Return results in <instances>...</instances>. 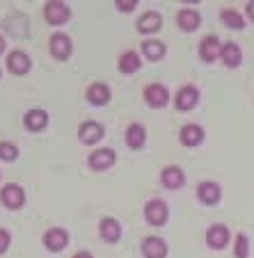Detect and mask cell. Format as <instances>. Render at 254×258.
Returning <instances> with one entry per match:
<instances>
[{
  "label": "cell",
  "instance_id": "obj_29",
  "mask_svg": "<svg viewBox=\"0 0 254 258\" xmlns=\"http://www.w3.org/2000/svg\"><path fill=\"white\" fill-rule=\"evenodd\" d=\"M10 233H7L5 229H0V253H5L7 249H10Z\"/></svg>",
  "mask_w": 254,
  "mask_h": 258
},
{
  "label": "cell",
  "instance_id": "obj_3",
  "mask_svg": "<svg viewBox=\"0 0 254 258\" xmlns=\"http://www.w3.org/2000/svg\"><path fill=\"white\" fill-rule=\"evenodd\" d=\"M0 201L7 206V208H21V206L25 204V192L21 185H16V183H7L5 187H3V192H0Z\"/></svg>",
  "mask_w": 254,
  "mask_h": 258
},
{
  "label": "cell",
  "instance_id": "obj_14",
  "mask_svg": "<svg viewBox=\"0 0 254 258\" xmlns=\"http://www.w3.org/2000/svg\"><path fill=\"white\" fill-rule=\"evenodd\" d=\"M69 242V235L64 229H50L44 233V244L48 251H62Z\"/></svg>",
  "mask_w": 254,
  "mask_h": 258
},
{
  "label": "cell",
  "instance_id": "obj_19",
  "mask_svg": "<svg viewBox=\"0 0 254 258\" xmlns=\"http://www.w3.org/2000/svg\"><path fill=\"white\" fill-rule=\"evenodd\" d=\"M220 59L225 62V67L234 69V67H240V62H243V50H240L238 44H234V41H229V44L222 46V53H220Z\"/></svg>",
  "mask_w": 254,
  "mask_h": 258
},
{
  "label": "cell",
  "instance_id": "obj_15",
  "mask_svg": "<svg viewBox=\"0 0 254 258\" xmlns=\"http://www.w3.org/2000/svg\"><path fill=\"white\" fill-rule=\"evenodd\" d=\"M142 253L147 258H165L167 256V242L163 238L151 235V238H147L142 242Z\"/></svg>",
  "mask_w": 254,
  "mask_h": 258
},
{
  "label": "cell",
  "instance_id": "obj_22",
  "mask_svg": "<svg viewBox=\"0 0 254 258\" xmlns=\"http://www.w3.org/2000/svg\"><path fill=\"white\" fill-rule=\"evenodd\" d=\"M87 101L92 105H106L110 101V87L103 83H94L92 87L87 89Z\"/></svg>",
  "mask_w": 254,
  "mask_h": 258
},
{
  "label": "cell",
  "instance_id": "obj_20",
  "mask_svg": "<svg viewBox=\"0 0 254 258\" xmlns=\"http://www.w3.org/2000/svg\"><path fill=\"white\" fill-rule=\"evenodd\" d=\"M179 137L186 146H197L201 140H204V128L197 126V123H186V126L181 128Z\"/></svg>",
  "mask_w": 254,
  "mask_h": 258
},
{
  "label": "cell",
  "instance_id": "obj_12",
  "mask_svg": "<svg viewBox=\"0 0 254 258\" xmlns=\"http://www.w3.org/2000/svg\"><path fill=\"white\" fill-rule=\"evenodd\" d=\"M98 233L106 242H117L122 238V224L115 217H103L101 224H98Z\"/></svg>",
  "mask_w": 254,
  "mask_h": 258
},
{
  "label": "cell",
  "instance_id": "obj_27",
  "mask_svg": "<svg viewBox=\"0 0 254 258\" xmlns=\"http://www.w3.org/2000/svg\"><path fill=\"white\" fill-rule=\"evenodd\" d=\"M234 256L236 258H247L249 256V240L245 233L236 235V242H234Z\"/></svg>",
  "mask_w": 254,
  "mask_h": 258
},
{
  "label": "cell",
  "instance_id": "obj_1",
  "mask_svg": "<svg viewBox=\"0 0 254 258\" xmlns=\"http://www.w3.org/2000/svg\"><path fill=\"white\" fill-rule=\"evenodd\" d=\"M144 215H147V222L151 226H163L167 222V217H170V208H167V204L163 199H151L147 204V208H144Z\"/></svg>",
  "mask_w": 254,
  "mask_h": 258
},
{
  "label": "cell",
  "instance_id": "obj_9",
  "mask_svg": "<svg viewBox=\"0 0 254 258\" xmlns=\"http://www.w3.org/2000/svg\"><path fill=\"white\" fill-rule=\"evenodd\" d=\"M144 98H147V103L151 107H163V105H167V101H170V92H167L165 85L154 83L144 89Z\"/></svg>",
  "mask_w": 254,
  "mask_h": 258
},
{
  "label": "cell",
  "instance_id": "obj_25",
  "mask_svg": "<svg viewBox=\"0 0 254 258\" xmlns=\"http://www.w3.org/2000/svg\"><path fill=\"white\" fill-rule=\"evenodd\" d=\"M165 44L158 39H149L142 44V55L147 59H151V62H158V59H163V55H165Z\"/></svg>",
  "mask_w": 254,
  "mask_h": 258
},
{
  "label": "cell",
  "instance_id": "obj_26",
  "mask_svg": "<svg viewBox=\"0 0 254 258\" xmlns=\"http://www.w3.org/2000/svg\"><path fill=\"white\" fill-rule=\"evenodd\" d=\"M220 19H222V23H225L227 28H231V30H243V28H245L243 14H240V12H236V10H231V7L222 10Z\"/></svg>",
  "mask_w": 254,
  "mask_h": 258
},
{
  "label": "cell",
  "instance_id": "obj_18",
  "mask_svg": "<svg viewBox=\"0 0 254 258\" xmlns=\"http://www.w3.org/2000/svg\"><path fill=\"white\" fill-rule=\"evenodd\" d=\"M197 195H199V201L201 204H218L222 197V190L218 183H213V180H204L199 185V190H197Z\"/></svg>",
  "mask_w": 254,
  "mask_h": 258
},
{
  "label": "cell",
  "instance_id": "obj_5",
  "mask_svg": "<svg viewBox=\"0 0 254 258\" xmlns=\"http://www.w3.org/2000/svg\"><path fill=\"white\" fill-rule=\"evenodd\" d=\"M71 50H74V44H71V39H69L67 34L58 32L50 37V55L55 59H67L71 55Z\"/></svg>",
  "mask_w": 254,
  "mask_h": 258
},
{
  "label": "cell",
  "instance_id": "obj_6",
  "mask_svg": "<svg viewBox=\"0 0 254 258\" xmlns=\"http://www.w3.org/2000/svg\"><path fill=\"white\" fill-rule=\"evenodd\" d=\"M229 242V229L225 224H213L206 231V244L211 249H225Z\"/></svg>",
  "mask_w": 254,
  "mask_h": 258
},
{
  "label": "cell",
  "instance_id": "obj_16",
  "mask_svg": "<svg viewBox=\"0 0 254 258\" xmlns=\"http://www.w3.org/2000/svg\"><path fill=\"white\" fill-rule=\"evenodd\" d=\"M23 126L32 133L44 131V128L48 126V114H46V110H30V112H25Z\"/></svg>",
  "mask_w": 254,
  "mask_h": 258
},
{
  "label": "cell",
  "instance_id": "obj_30",
  "mask_svg": "<svg viewBox=\"0 0 254 258\" xmlns=\"http://www.w3.org/2000/svg\"><path fill=\"white\" fill-rule=\"evenodd\" d=\"M137 5V0H117V10L122 12H133Z\"/></svg>",
  "mask_w": 254,
  "mask_h": 258
},
{
  "label": "cell",
  "instance_id": "obj_8",
  "mask_svg": "<svg viewBox=\"0 0 254 258\" xmlns=\"http://www.w3.org/2000/svg\"><path fill=\"white\" fill-rule=\"evenodd\" d=\"M161 180H163V185H165L167 190H179V187H183V183H186V174H183L181 167L170 165V167L163 169Z\"/></svg>",
  "mask_w": 254,
  "mask_h": 258
},
{
  "label": "cell",
  "instance_id": "obj_2",
  "mask_svg": "<svg viewBox=\"0 0 254 258\" xmlns=\"http://www.w3.org/2000/svg\"><path fill=\"white\" fill-rule=\"evenodd\" d=\"M44 16L50 25H64L69 21V16H71V10H69V5L60 3V0H53V3H46Z\"/></svg>",
  "mask_w": 254,
  "mask_h": 258
},
{
  "label": "cell",
  "instance_id": "obj_32",
  "mask_svg": "<svg viewBox=\"0 0 254 258\" xmlns=\"http://www.w3.org/2000/svg\"><path fill=\"white\" fill-rule=\"evenodd\" d=\"M74 258H94V256H92V253H89V251H78Z\"/></svg>",
  "mask_w": 254,
  "mask_h": 258
},
{
  "label": "cell",
  "instance_id": "obj_23",
  "mask_svg": "<svg viewBox=\"0 0 254 258\" xmlns=\"http://www.w3.org/2000/svg\"><path fill=\"white\" fill-rule=\"evenodd\" d=\"M161 25H163V19L158 12H147V14H142L137 19V30L140 32H156Z\"/></svg>",
  "mask_w": 254,
  "mask_h": 258
},
{
  "label": "cell",
  "instance_id": "obj_24",
  "mask_svg": "<svg viewBox=\"0 0 254 258\" xmlns=\"http://www.w3.org/2000/svg\"><path fill=\"white\" fill-rule=\"evenodd\" d=\"M142 67V59L135 50H126L119 55V71L122 73H135Z\"/></svg>",
  "mask_w": 254,
  "mask_h": 258
},
{
  "label": "cell",
  "instance_id": "obj_11",
  "mask_svg": "<svg viewBox=\"0 0 254 258\" xmlns=\"http://www.w3.org/2000/svg\"><path fill=\"white\" fill-rule=\"evenodd\" d=\"M103 137V126L96 121H85L80 123L78 128V140L83 142V144H96V142H101Z\"/></svg>",
  "mask_w": 254,
  "mask_h": 258
},
{
  "label": "cell",
  "instance_id": "obj_33",
  "mask_svg": "<svg viewBox=\"0 0 254 258\" xmlns=\"http://www.w3.org/2000/svg\"><path fill=\"white\" fill-rule=\"evenodd\" d=\"M3 50H5V39L0 37V53H3Z\"/></svg>",
  "mask_w": 254,
  "mask_h": 258
},
{
  "label": "cell",
  "instance_id": "obj_21",
  "mask_svg": "<svg viewBox=\"0 0 254 258\" xmlns=\"http://www.w3.org/2000/svg\"><path fill=\"white\" fill-rule=\"evenodd\" d=\"M144 142H147V131H144V126H142V123H131V126L126 128V144L131 146V149H142Z\"/></svg>",
  "mask_w": 254,
  "mask_h": 258
},
{
  "label": "cell",
  "instance_id": "obj_17",
  "mask_svg": "<svg viewBox=\"0 0 254 258\" xmlns=\"http://www.w3.org/2000/svg\"><path fill=\"white\" fill-rule=\"evenodd\" d=\"M176 21H179V28L186 30V32H192V30H197L201 25V16L197 10H190V7H186V10H181L179 16H176Z\"/></svg>",
  "mask_w": 254,
  "mask_h": 258
},
{
  "label": "cell",
  "instance_id": "obj_10",
  "mask_svg": "<svg viewBox=\"0 0 254 258\" xmlns=\"http://www.w3.org/2000/svg\"><path fill=\"white\" fill-rule=\"evenodd\" d=\"M222 53V44L220 39L215 37V34H209V37H204V41H201L199 46V55L204 62H215V59L220 57Z\"/></svg>",
  "mask_w": 254,
  "mask_h": 258
},
{
  "label": "cell",
  "instance_id": "obj_7",
  "mask_svg": "<svg viewBox=\"0 0 254 258\" xmlns=\"http://www.w3.org/2000/svg\"><path fill=\"white\" fill-rule=\"evenodd\" d=\"M115 160H117V156H115L113 149H96L89 156V167L96 171H103V169H110L115 165Z\"/></svg>",
  "mask_w": 254,
  "mask_h": 258
},
{
  "label": "cell",
  "instance_id": "obj_13",
  "mask_svg": "<svg viewBox=\"0 0 254 258\" xmlns=\"http://www.w3.org/2000/svg\"><path fill=\"white\" fill-rule=\"evenodd\" d=\"M30 57L23 53V50H12L10 55H7V69H10L12 73H16V76H23V73L30 71Z\"/></svg>",
  "mask_w": 254,
  "mask_h": 258
},
{
  "label": "cell",
  "instance_id": "obj_31",
  "mask_svg": "<svg viewBox=\"0 0 254 258\" xmlns=\"http://www.w3.org/2000/svg\"><path fill=\"white\" fill-rule=\"evenodd\" d=\"M247 16L254 21V0H249V3H247Z\"/></svg>",
  "mask_w": 254,
  "mask_h": 258
},
{
  "label": "cell",
  "instance_id": "obj_4",
  "mask_svg": "<svg viewBox=\"0 0 254 258\" xmlns=\"http://www.w3.org/2000/svg\"><path fill=\"white\" fill-rule=\"evenodd\" d=\"M197 103H199V89L192 87V85L181 87L179 94H176V98H174L176 110H183V112H186V110H192Z\"/></svg>",
  "mask_w": 254,
  "mask_h": 258
},
{
  "label": "cell",
  "instance_id": "obj_28",
  "mask_svg": "<svg viewBox=\"0 0 254 258\" xmlns=\"http://www.w3.org/2000/svg\"><path fill=\"white\" fill-rule=\"evenodd\" d=\"M0 158L3 160H16L19 158V149H16V144H12V142H0Z\"/></svg>",
  "mask_w": 254,
  "mask_h": 258
}]
</instances>
